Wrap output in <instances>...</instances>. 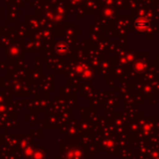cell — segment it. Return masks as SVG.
I'll return each instance as SVG.
<instances>
[{"label":"cell","instance_id":"cell-2","mask_svg":"<svg viewBox=\"0 0 159 159\" xmlns=\"http://www.w3.org/2000/svg\"><path fill=\"white\" fill-rule=\"evenodd\" d=\"M55 49L58 52H66L67 51V45L65 42H59L56 45Z\"/></svg>","mask_w":159,"mask_h":159},{"label":"cell","instance_id":"cell-1","mask_svg":"<svg viewBox=\"0 0 159 159\" xmlns=\"http://www.w3.org/2000/svg\"><path fill=\"white\" fill-rule=\"evenodd\" d=\"M135 26L139 29V30H143V29H146L147 26H148V23L145 21V20H142V19H139L136 23H135Z\"/></svg>","mask_w":159,"mask_h":159}]
</instances>
